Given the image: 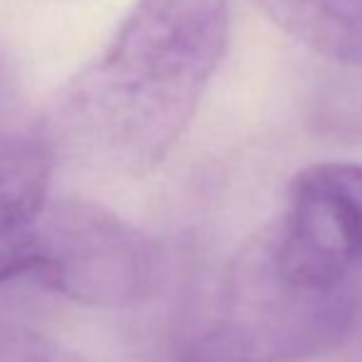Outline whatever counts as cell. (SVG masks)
Instances as JSON below:
<instances>
[{"mask_svg":"<svg viewBox=\"0 0 362 362\" xmlns=\"http://www.w3.org/2000/svg\"><path fill=\"white\" fill-rule=\"evenodd\" d=\"M358 318L360 288L313 279L262 227L229 267L217 323L267 358L303 362L343 345Z\"/></svg>","mask_w":362,"mask_h":362,"instance_id":"7a4b0ae2","label":"cell"},{"mask_svg":"<svg viewBox=\"0 0 362 362\" xmlns=\"http://www.w3.org/2000/svg\"><path fill=\"white\" fill-rule=\"evenodd\" d=\"M54 151L45 129L0 116V227H25L49 205Z\"/></svg>","mask_w":362,"mask_h":362,"instance_id":"5b68a950","label":"cell"},{"mask_svg":"<svg viewBox=\"0 0 362 362\" xmlns=\"http://www.w3.org/2000/svg\"><path fill=\"white\" fill-rule=\"evenodd\" d=\"M254 5L315 54L362 69V0H254Z\"/></svg>","mask_w":362,"mask_h":362,"instance_id":"8992f818","label":"cell"},{"mask_svg":"<svg viewBox=\"0 0 362 362\" xmlns=\"http://www.w3.org/2000/svg\"><path fill=\"white\" fill-rule=\"evenodd\" d=\"M315 121L323 134L348 141H362V86L333 91L328 99H323Z\"/></svg>","mask_w":362,"mask_h":362,"instance_id":"ba28073f","label":"cell"},{"mask_svg":"<svg viewBox=\"0 0 362 362\" xmlns=\"http://www.w3.org/2000/svg\"><path fill=\"white\" fill-rule=\"evenodd\" d=\"M279 249L325 284H362V165L315 163L291 180L286 207L267 224Z\"/></svg>","mask_w":362,"mask_h":362,"instance_id":"277c9868","label":"cell"},{"mask_svg":"<svg viewBox=\"0 0 362 362\" xmlns=\"http://www.w3.org/2000/svg\"><path fill=\"white\" fill-rule=\"evenodd\" d=\"M229 40V0H136L54 104V129L129 173L168 156Z\"/></svg>","mask_w":362,"mask_h":362,"instance_id":"6da1fadb","label":"cell"},{"mask_svg":"<svg viewBox=\"0 0 362 362\" xmlns=\"http://www.w3.org/2000/svg\"><path fill=\"white\" fill-rule=\"evenodd\" d=\"M40 247L33 224L25 227H0V286L25 274L37 272Z\"/></svg>","mask_w":362,"mask_h":362,"instance_id":"9c48e42d","label":"cell"},{"mask_svg":"<svg viewBox=\"0 0 362 362\" xmlns=\"http://www.w3.org/2000/svg\"><path fill=\"white\" fill-rule=\"evenodd\" d=\"M0 362H91L89 358L28 330L0 328Z\"/></svg>","mask_w":362,"mask_h":362,"instance_id":"52a82bcc","label":"cell"},{"mask_svg":"<svg viewBox=\"0 0 362 362\" xmlns=\"http://www.w3.org/2000/svg\"><path fill=\"white\" fill-rule=\"evenodd\" d=\"M40 247L35 276L69 300L129 308L153 293L160 249L114 212L84 202L47 205L33 222Z\"/></svg>","mask_w":362,"mask_h":362,"instance_id":"3957f363","label":"cell"}]
</instances>
